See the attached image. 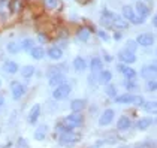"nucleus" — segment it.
<instances>
[{
    "instance_id": "nucleus-8",
    "label": "nucleus",
    "mask_w": 157,
    "mask_h": 148,
    "mask_svg": "<svg viewBox=\"0 0 157 148\" xmlns=\"http://www.w3.org/2000/svg\"><path fill=\"white\" fill-rule=\"evenodd\" d=\"M90 69H91V74L93 76L99 75L102 70H103V64H102V60L99 57H93L91 62H90Z\"/></svg>"
},
{
    "instance_id": "nucleus-34",
    "label": "nucleus",
    "mask_w": 157,
    "mask_h": 148,
    "mask_svg": "<svg viewBox=\"0 0 157 148\" xmlns=\"http://www.w3.org/2000/svg\"><path fill=\"white\" fill-rule=\"evenodd\" d=\"M45 130H47V127H45V126H42L39 130L35 132V138H36L37 141H44V139H45Z\"/></svg>"
},
{
    "instance_id": "nucleus-17",
    "label": "nucleus",
    "mask_w": 157,
    "mask_h": 148,
    "mask_svg": "<svg viewBox=\"0 0 157 148\" xmlns=\"http://www.w3.org/2000/svg\"><path fill=\"white\" fill-rule=\"evenodd\" d=\"M136 12L139 13L138 17H141V18L144 20V18L148 17V13H150V8H148L145 3H142V2H138V3H136Z\"/></svg>"
},
{
    "instance_id": "nucleus-26",
    "label": "nucleus",
    "mask_w": 157,
    "mask_h": 148,
    "mask_svg": "<svg viewBox=\"0 0 157 148\" xmlns=\"http://www.w3.org/2000/svg\"><path fill=\"white\" fill-rule=\"evenodd\" d=\"M121 72H123V76H124L127 81H133V79H135V76H136V70L132 69V67H129V66H126Z\"/></svg>"
},
{
    "instance_id": "nucleus-21",
    "label": "nucleus",
    "mask_w": 157,
    "mask_h": 148,
    "mask_svg": "<svg viewBox=\"0 0 157 148\" xmlns=\"http://www.w3.org/2000/svg\"><path fill=\"white\" fill-rule=\"evenodd\" d=\"M114 15L115 13L108 11V9H103V12H102V18H100V21H102V24L103 25H111L112 24V18H114Z\"/></svg>"
},
{
    "instance_id": "nucleus-39",
    "label": "nucleus",
    "mask_w": 157,
    "mask_h": 148,
    "mask_svg": "<svg viewBox=\"0 0 157 148\" xmlns=\"http://www.w3.org/2000/svg\"><path fill=\"white\" fill-rule=\"evenodd\" d=\"M97 36L100 39H103V40H109V35L106 32H103V30H97Z\"/></svg>"
},
{
    "instance_id": "nucleus-23",
    "label": "nucleus",
    "mask_w": 157,
    "mask_h": 148,
    "mask_svg": "<svg viewBox=\"0 0 157 148\" xmlns=\"http://www.w3.org/2000/svg\"><path fill=\"white\" fill-rule=\"evenodd\" d=\"M73 67H75V70L82 72V70L87 69V62H85L82 57H75V60H73Z\"/></svg>"
},
{
    "instance_id": "nucleus-36",
    "label": "nucleus",
    "mask_w": 157,
    "mask_h": 148,
    "mask_svg": "<svg viewBox=\"0 0 157 148\" xmlns=\"http://www.w3.org/2000/svg\"><path fill=\"white\" fill-rule=\"evenodd\" d=\"M124 87H126L129 91H133V90L138 88V84L135 82V79H133V81H127V79H126V81H124Z\"/></svg>"
},
{
    "instance_id": "nucleus-32",
    "label": "nucleus",
    "mask_w": 157,
    "mask_h": 148,
    "mask_svg": "<svg viewBox=\"0 0 157 148\" xmlns=\"http://www.w3.org/2000/svg\"><path fill=\"white\" fill-rule=\"evenodd\" d=\"M33 47H35V40H33V39H24V40L21 42V48L25 49V51H30Z\"/></svg>"
},
{
    "instance_id": "nucleus-7",
    "label": "nucleus",
    "mask_w": 157,
    "mask_h": 148,
    "mask_svg": "<svg viewBox=\"0 0 157 148\" xmlns=\"http://www.w3.org/2000/svg\"><path fill=\"white\" fill-rule=\"evenodd\" d=\"M118 59H120L123 63H126V64H130V63L136 62V55H135V52H130V51H127V49H124V51H120V52H118Z\"/></svg>"
},
{
    "instance_id": "nucleus-14",
    "label": "nucleus",
    "mask_w": 157,
    "mask_h": 148,
    "mask_svg": "<svg viewBox=\"0 0 157 148\" xmlns=\"http://www.w3.org/2000/svg\"><path fill=\"white\" fill-rule=\"evenodd\" d=\"M9 9L12 13H20L24 9V0H11L9 2Z\"/></svg>"
},
{
    "instance_id": "nucleus-3",
    "label": "nucleus",
    "mask_w": 157,
    "mask_h": 148,
    "mask_svg": "<svg viewBox=\"0 0 157 148\" xmlns=\"http://www.w3.org/2000/svg\"><path fill=\"white\" fill-rule=\"evenodd\" d=\"M121 13H123V18H124L126 21H130L133 24H141V23H144V20H142L141 17L135 15V11H133L130 6H124Z\"/></svg>"
},
{
    "instance_id": "nucleus-28",
    "label": "nucleus",
    "mask_w": 157,
    "mask_h": 148,
    "mask_svg": "<svg viewBox=\"0 0 157 148\" xmlns=\"http://www.w3.org/2000/svg\"><path fill=\"white\" fill-rule=\"evenodd\" d=\"M33 74H35V67H33L32 64H27V66H24V67L21 69V76H24L25 79H27V78H32Z\"/></svg>"
},
{
    "instance_id": "nucleus-16",
    "label": "nucleus",
    "mask_w": 157,
    "mask_h": 148,
    "mask_svg": "<svg viewBox=\"0 0 157 148\" xmlns=\"http://www.w3.org/2000/svg\"><path fill=\"white\" fill-rule=\"evenodd\" d=\"M39 114H40V106L39 105H33L32 109H30V114H29V123L30 124H35L39 118Z\"/></svg>"
},
{
    "instance_id": "nucleus-12",
    "label": "nucleus",
    "mask_w": 157,
    "mask_h": 148,
    "mask_svg": "<svg viewBox=\"0 0 157 148\" xmlns=\"http://www.w3.org/2000/svg\"><path fill=\"white\" fill-rule=\"evenodd\" d=\"M45 54L48 55L51 60H60L61 57H63V51H61V48H59V47H49L48 51H47Z\"/></svg>"
},
{
    "instance_id": "nucleus-46",
    "label": "nucleus",
    "mask_w": 157,
    "mask_h": 148,
    "mask_svg": "<svg viewBox=\"0 0 157 148\" xmlns=\"http://www.w3.org/2000/svg\"><path fill=\"white\" fill-rule=\"evenodd\" d=\"M78 2H79V3H85L87 0H78Z\"/></svg>"
},
{
    "instance_id": "nucleus-40",
    "label": "nucleus",
    "mask_w": 157,
    "mask_h": 148,
    "mask_svg": "<svg viewBox=\"0 0 157 148\" xmlns=\"http://www.w3.org/2000/svg\"><path fill=\"white\" fill-rule=\"evenodd\" d=\"M37 39H39V42H42V44H44V42H47V40H48V37L45 36V35H44V33H39V35H37Z\"/></svg>"
},
{
    "instance_id": "nucleus-4",
    "label": "nucleus",
    "mask_w": 157,
    "mask_h": 148,
    "mask_svg": "<svg viewBox=\"0 0 157 148\" xmlns=\"http://www.w3.org/2000/svg\"><path fill=\"white\" fill-rule=\"evenodd\" d=\"M78 139H79V136L75 135L72 130L61 132V135H60V142L63 144V145H66V147H71V145H73L75 142H78Z\"/></svg>"
},
{
    "instance_id": "nucleus-29",
    "label": "nucleus",
    "mask_w": 157,
    "mask_h": 148,
    "mask_svg": "<svg viewBox=\"0 0 157 148\" xmlns=\"http://www.w3.org/2000/svg\"><path fill=\"white\" fill-rule=\"evenodd\" d=\"M142 108H144L147 112H151V114H154L157 109V102L156 100H150V102H145L144 105H142Z\"/></svg>"
},
{
    "instance_id": "nucleus-25",
    "label": "nucleus",
    "mask_w": 157,
    "mask_h": 148,
    "mask_svg": "<svg viewBox=\"0 0 157 148\" xmlns=\"http://www.w3.org/2000/svg\"><path fill=\"white\" fill-rule=\"evenodd\" d=\"M3 70L8 72V74H17L20 70V67H18V64L15 62H6L3 64Z\"/></svg>"
},
{
    "instance_id": "nucleus-30",
    "label": "nucleus",
    "mask_w": 157,
    "mask_h": 148,
    "mask_svg": "<svg viewBox=\"0 0 157 148\" xmlns=\"http://www.w3.org/2000/svg\"><path fill=\"white\" fill-rule=\"evenodd\" d=\"M133 100V96L130 93H126V94H123V96H117L115 97V102L117 103H132Z\"/></svg>"
},
{
    "instance_id": "nucleus-10",
    "label": "nucleus",
    "mask_w": 157,
    "mask_h": 148,
    "mask_svg": "<svg viewBox=\"0 0 157 148\" xmlns=\"http://www.w3.org/2000/svg\"><path fill=\"white\" fill-rule=\"evenodd\" d=\"M114 115H115V112L112 111V109H106V111L100 115L99 124H100V126H108V124H111V121L114 120Z\"/></svg>"
},
{
    "instance_id": "nucleus-20",
    "label": "nucleus",
    "mask_w": 157,
    "mask_h": 148,
    "mask_svg": "<svg viewBox=\"0 0 157 148\" xmlns=\"http://www.w3.org/2000/svg\"><path fill=\"white\" fill-rule=\"evenodd\" d=\"M111 78H112L111 70H102L100 74L97 75V82L99 84H109L111 82Z\"/></svg>"
},
{
    "instance_id": "nucleus-33",
    "label": "nucleus",
    "mask_w": 157,
    "mask_h": 148,
    "mask_svg": "<svg viewBox=\"0 0 157 148\" xmlns=\"http://www.w3.org/2000/svg\"><path fill=\"white\" fill-rule=\"evenodd\" d=\"M106 94H108L109 97H117V88L115 85H112V84H106Z\"/></svg>"
},
{
    "instance_id": "nucleus-5",
    "label": "nucleus",
    "mask_w": 157,
    "mask_h": 148,
    "mask_svg": "<svg viewBox=\"0 0 157 148\" xmlns=\"http://www.w3.org/2000/svg\"><path fill=\"white\" fill-rule=\"evenodd\" d=\"M11 91H12V97L15 100H18V99H21L24 96L25 87L21 82H18V81H12L11 82Z\"/></svg>"
},
{
    "instance_id": "nucleus-35",
    "label": "nucleus",
    "mask_w": 157,
    "mask_h": 148,
    "mask_svg": "<svg viewBox=\"0 0 157 148\" xmlns=\"http://www.w3.org/2000/svg\"><path fill=\"white\" fill-rule=\"evenodd\" d=\"M156 88H157V82L154 79L147 81V85H145V90H147V91H156Z\"/></svg>"
},
{
    "instance_id": "nucleus-18",
    "label": "nucleus",
    "mask_w": 157,
    "mask_h": 148,
    "mask_svg": "<svg viewBox=\"0 0 157 148\" xmlns=\"http://www.w3.org/2000/svg\"><path fill=\"white\" fill-rule=\"evenodd\" d=\"M157 72V67L156 64H147L142 67V70H141V75L144 76V78H150V76H154Z\"/></svg>"
},
{
    "instance_id": "nucleus-27",
    "label": "nucleus",
    "mask_w": 157,
    "mask_h": 148,
    "mask_svg": "<svg viewBox=\"0 0 157 148\" xmlns=\"http://www.w3.org/2000/svg\"><path fill=\"white\" fill-rule=\"evenodd\" d=\"M151 124H153V120H151V118H141V120L136 123V127H138L139 130H147Z\"/></svg>"
},
{
    "instance_id": "nucleus-48",
    "label": "nucleus",
    "mask_w": 157,
    "mask_h": 148,
    "mask_svg": "<svg viewBox=\"0 0 157 148\" xmlns=\"http://www.w3.org/2000/svg\"><path fill=\"white\" fill-rule=\"evenodd\" d=\"M0 84H2V81H0Z\"/></svg>"
},
{
    "instance_id": "nucleus-9",
    "label": "nucleus",
    "mask_w": 157,
    "mask_h": 148,
    "mask_svg": "<svg viewBox=\"0 0 157 148\" xmlns=\"http://www.w3.org/2000/svg\"><path fill=\"white\" fill-rule=\"evenodd\" d=\"M64 82H66V75L63 74V72L49 76V85L51 87H59L61 84H64Z\"/></svg>"
},
{
    "instance_id": "nucleus-19",
    "label": "nucleus",
    "mask_w": 157,
    "mask_h": 148,
    "mask_svg": "<svg viewBox=\"0 0 157 148\" xmlns=\"http://www.w3.org/2000/svg\"><path fill=\"white\" fill-rule=\"evenodd\" d=\"M30 55L35 60H42L47 54H45V49L42 48V47H33V48L30 49Z\"/></svg>"
},
{
    "instance_id": "nucleus-41",
    "label": "nucleus",
    "mask_w": 157,
    "mask_h": 148,
    "mask_svg": "<svg viewBox=\"0 0 157 148\" xmlns=\"http://www.w3.org/2000/svg\"><path fill=\"white\" fill-rule=\"evenodd\" d=\"M114 39H117V40H120V39H121V35H120V33H115V35H114Z\"/></svg>"
},
{
    "instance_id": "nucleus-15",
    "label": "nucleus",
    "mask_w": 157,
    "mask_h": 148,
    "mask_svg": "<svg viewBox=\"0 0 157 148\" xmlns=\"http://www.w3.org/2000/svg\"><path fill=\"white\" fill-rule=\"evenodd\" d=\"M112 25H115V27L120 28V30H126V28H129V21H126L123 17L114 15V18H112Z\"/></svg>"
},
{
    "instance_id": "nucleus-1",
    "label": "nucleus",
    "mask_w": 157,
    "mask_h": 148,
    "mask_svg": "<svg viewBox=\"0 0 157 148\" xmlns=\"http://www.w3.org/2000/svg\"><path fill=\"white\" fill-rule=\"evenodd\" d=\"M71 91H72L71 84L64 82V84H61V85L56 87V90H54V93H52V97L56 99V100H63L64 97H67V96L71 94Z\"/></svg>"
},
{
    "instance_id": "nucleus-38",
    "label": "nucleus",
    "mask_w": 157,
    "mask_h": 148,
    "mask_svg": "<svg viewBox=\"0 0 157 148\" xmlns=\"http://www.w3.org/2000/svg\"><path fill=\"white\" fill-rule=\"evenodd\" d=\"M136 48H138V44H136L135 40H127V51L136 52Z\"/></svg>"
},
{
    "instance_id": "nucleus-44",
    "label": "nucleus",
    "mask_w": 157,
    "mask_h": 148,
    "mask_svg": "<svg viewBox=\"0 0 157 148\" xmlns=\"http://www.w3.org/2000/svg\"><path fill=\"white\" fill-rule=\"evenodd\" d=\"M3 102H5V99H3V96H2V94H0V106H2V105H3Z\"/></svg>"
},
{
    "instance_id": "nucleus-24",
    "label": "nucleus",
    "mask_w": 157,
    "mask_h": 148,
    "mask_svg": "<svg viewBox=\"0 0 157 148\" xmlns=\"http://www.w3.org/2000/svg\"><path fill=\"white\" fill-rule=\"evenodd\" d=\"M130 120H129V117H126V115H123L118 118V123H117V129L118 130H127L129 127H130Z\"/></svg>"
},
{
    "instance_id": "nucleus-2",
    "label": "nucleus",
    "mask_w": 157,
    "mask_h": 148,
    "mask_svg": "<svg viewBox=\"0 0 157 148\" xmlns=\"http://www.w3.org/2000/svg\"><path fill=\"white\" fill-rule=\"evenodd\" d=\"M82 123H84V118H82V115H81L79 112H72V114L67 115L66 120H64L66 127H69V129H72V127H79V126H82Z\"/></svg>"
},
{
    "instance_id": "nucleus-45",
    "label": "nucleus",
    "mask_w": 157,
    "mask_h": 148,
    "mask_svg": "<svg viewBox=\"0 0 157 148\" xmlns=\"http://www.w3.org/2000/svg\"><path fill=\"white\" fill-rule=\"evenodd\" d=\"M157 24V20H156V17H153V25H156Z\"/></svg>"
},
{
    "instance_id": "nucleus-47",
    "label": "nucleus",
    "mask_w": 157,
    "mask_h": 148,
    "mask_svg": "<svg viewBox=\"0 0 157 148\" xmlns=\"http://www.w3.org/2000/svg\"><path fill=\"white\" fill-rule=\"evenodd\" d=\"M123 148H129V147H123Z\"/></svg>"
},
{
    "instance_id": "nucleus-6",
    "label": "nucleus",
    "mask_w": 157,
    "mask_h": 148,
    "mask_svg": "<svg viewBox=\"0 0 157 148\" xmlns=\"http://www.w3.org/2000/svg\"><path fill=\"white\" fill-rule=\"evenodd\" d=\"M135 42L141 47H151L154 44V36L151 33H141V35H138Z\"/></svg>"
},
{
    "instance_id": "nucleus-42",
    "label": "nucleus",
    "mask_w": 157,
    "mask_h": 148,
    "mask_svg": "<svg viewBox=\"0 0 157 148\" xmlns=\"http://www.w3.org/2000/svg\"><path fill=\"white\" fill-rule=\"evenodd\" d=\"M105 60H106V62H111V60H112V57L108 55V54H105Z\"/></svg>"
},
{
    "instance_id": "nucleus-37",
    "label": "nucleus",
    "mask_w": 157,
    "mask_h": 148,
    "mask_svg": "<svg viewBox=\"0 0 157 148\" xmlns=\"http://www.w3.org/2000/svg\"><path fill=\"white\" fill-rule=\"evenodd\" d=\"M132 103H135V106H142V105L145 103V100H144L142 96H133Z\"/></svg>"
},
{
    "instance_id": "nucleus-31",
    "label": "nucleus",
    "mask_w": 157,
    "mask_h": 148,
    "mask_svg": "<svg viewBox=\"0 0 157 148\" xmlns=\"http://www.w3.org/2000/svg\"><path fill=\"white\" fill-rule=\"evenodd\" d=\"M21 49H23L21 48V44H17V42L8 44V51H9V54H18Z\"/></svg>"
},
{
    "instance_id": "nucleus-22",
    "label": "nucleus",
    "mask_w": 157,
    "mask_h": 148,
    "mask_svg": "<svg viewBox=\"0 0 157 148\" xmlns=\"http://www.w3.org/2000/svg\"><path fill=\"white\" fill-rule=\"evenodd\" d=\"M71 108H72L73 112H81L85 108V100L82 99H75L71 102Z\"/></svg>"
},
{
    "instance_id": "nucleus-13",
    "label": "nucleus",
    "mask_w": 157,
    "mask_h": 148,
    "mask_svg": "<svg viewBox=\"0 0 157 148\" xmlns=\"http://www.w3.org/2000/svg\"><path fill=\"white\" fill-rule=\"evenodd\" d=\"M42 5H44V8L48 9V11H59L61 8L60 0H42Z\"/></svg>"
},
{
    "instance_id": "nucleus-43",
    "label": "nucleus",
    "mask_w": 157,
    "mask_h": 148,
    "mask_svg": "<svg viewBox=\"0 0 157 148\" xmlns=\"http://www.w3.org/2000/svg\"><path fill=\"white\" fill-rule=\"evenodd\" d=\"M124 67H126V64H123V63H121V64H118V70H123V69H124Z\"/></svg>"
},
{
    "instance_id": "nucleus-11",
    "label": "nucleus",
    "mask_w": 157,
    "mask_h": 148,
    "mask_svg": "<svg viewBox=\"0 0 157 148\" xmlns=\"http://www.w3.org/2000/svg\"><path fill=\"white\" fill-rule=\"evenodd\" d=\"M76 36L79 40H82V42H87V40H90V37H91V27H79V30H78V33H76Z\"/></svg>"
}]
</instances>
